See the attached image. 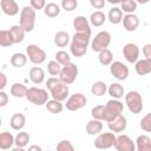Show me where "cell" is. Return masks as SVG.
Instances as JSON below:
<instances>
[{
  "label": "cell",
  "instance_id": "41",
  "mask_svg": "<svg viewBox=\"0 0 151 151\" xmlns=\"http://www.w3.org/2000/svg\"><path fill=\"white\" fill-rule=\"evenodd\" d=\"M140 129L145 132H151V112L145 114L140 120Z\"/></svg>",
  "mask_w": 151,
  "mask_h": 151
},
{
  "label": "cell",
  "instance_id": "31",
  "mask_svg": "<svg viewBox=\"0 0 151 151\" xmlns=\"http://www.w3.org/2000/svg\"><path fill=\"white\" fill-rule=\"evenodd\" d=\"M27 59H28V57H27V54H25V53H21V52L14 53V54H12V57H11V65L14 66V67L20 68V67H22V66L26 65Z\"/></svg>",
  "mask_w": 151,
  "mask_h": 151
},
{
  "label": "cell",
  "instance_id": "46",
  "mask_svg": "<svg viewBox=\"0 0 151 151\" xmlns=\"http://www.w3.org/2000/svg\"><path fill=\"white\" fill-rule=\"evenodd\" d=\"M90 4L94 9H103L106 5V0H90Z\"/></svg>",
  "mask_w": 151,
  "mask_h": 151
},
{
  "label": "cell",
  "instance_id": "2",
  "mask_svg": "<svg viewBox=\"0 0 151 151\" xmlns=\"http://www.w3.org/2000/svg\"><path fill=\"white\" fill-rule=\"evenodd\" d=\"M46 86H47V90L50 91V94L53 99L63 101L68 97V92H70L68 85L63 83L60 80V78H57V77L48 78L46 81Z\"/></svg>",
  "mask_w": 151,
  "mask_h": 151
},
{
  "label": "cell",
  "instance_id": "10",
  "mask_svg": "<svg viewBox=\"0 0 151 151\" xmlns=\"http://www.w3.org/2000/svg\"><path fill=\"white\" fill-rule=\"evenodd\" d=\"M116 137L117 136L112 131L111 132H100L99 134H97V138L94 140V146L100 150L110 149L114 145Z\"/></svg>",
  "mask_w": 151,
  "mask_h": 151
},
{
  "label": "cell",
  "instance_id": "17",
  "mask_svg": "<svg viewBox=\"0 0 151 151\" xmlns=\"http://www.w3.org/2000/svg\"><path fill=\"white\" fill-rule=\"evenodd\" d=\"M73 27L76 28L77 32H81V33H86V34L91 35L90 20H87L83 15H78V17L74 18V20H73Z\"/></svg>",
  "mask_w": 151,
  "mask_h": 151
},
{
  "label": "cell",
  "instance_id": "45",
  "mask_svg": "<svg viewBox=\"0 0 151 151\" xmlns=\"http://www.w3.org/2000/svg\"><path fill=\"white\" fill-rule=\"evenodd\" d=\"M46 5H47L46 0H29V6H32L35 11L44 9Z\"/></svg>",
  "mask_w": 151,
  "mask_h": 151
},
{
  "label": "cell",
  "instance_id": "38",
  "mask_svg": "<svg viewBox=\"0 0 151 151\" xmlns=\"http://www.w3.org/2000/svg\"><path fill=\"white\" fill-rule=\"evenodd\" d=\"M137 1L136 0H125L123 4H120V8L123 12H125L126 14L129 13H134L137 9Z\"/></svg>",
  "mask_w": 151,
  "mask_h": 151
},
{
  "label": "cell",
  "instance_id": "43",
  "mask_svg": "<svg viewBox=\"0 0 151 151\" xmlns=\"http://www.w3.org/2000/svg\"><path fill=\"white\" fill-rule=\"evenodd\" d=\"M91 116H92V118L104 120V105H97V106L92 107Z\"/></svg>",
  "mask_w": 151,
  "mask_h": 151
},
{
  "label": "cell",
  "instance_id": "35",
  "mask_svg": "<svg viewBox=\"0 0 151 151\" xmlns=\"http://www.w3.org/2000/svg\"><path fill=\"white\" fill-rule=\"evenodd\" d=\"M107 92V85L104 81H96L92 84L91 86V93L97 96V97H101Z\"/></svg>",
  "mask_w": 151,
  "mask_h": 151
},
{
  "label": "cell",
  "instance_id": "24",
  "mask_svg": "<svg viewBox=\"0 0 151 151\" xmlns=\"http://www.w3.org/2000/svg\"><path fill=\"white\" fill-rule=\"evenodd\" d=\"M137 151H151V138L146 134H140L136 139Z\"/></svg>",
  "mask_w": 151,
  "mask_h": 151
},
{
  "label": "cell",
  "instance_id": "15",
  "mask_svg": "<svg viewBox=\"0 0 151 151\" xmlns=\"http://www.w3.org/2000/svg\"><path fill=\"white\" fill-rule=\"evenodd\" d=\"M107 126L109 129L114 132V133H122L125 131L126 126H127V122H126V117L122 113L119 116H117L116 118H113L112 120L107 122Z\"/></svg>",
  "mask_w": 151,
  "mask_h": 151
},
{
  "label": "cell",
  "instance_id": "7",
  "mask_svg": "<svg viewBox=\"0 0 151 151\" xmlns=\"http://www.w3.org/2000/svg\"><path fill=\"white\" fill-rule=\"evenodd\" d=\"M111 40H112V37H111V34L107 31H100L92 39V41H91V48H92L93 52L99 53L101 50L109 47V45L111 44Z\"/></svg>",
  "mask_w": 151,
  "mask_h": 151
},
{
  "label": "cell",
  "instance_id": "34",
  "mask_svg": "<svg viewBox=\"0 0 151 151\" xmlns=\"http://www.w3.org/2000/svg\"><path fill=\"white\" fill-rule=\"evenodd\" d=\"M60 11H61L60 6L55 2H48L44 8V13L48 18H57L60 14Z\"/></svg>",
  "mask_w": 151,
  "mask_h": 151
},
{
  "label": "cell",
  "instance_id": "8",
  "mask_svg": "<svg viewBox=\"0 0 151 151\" xmlns=\"http://www.w3.org/2000/svg\"><path fill=\"white\" fill-rule=\"evenodd\" d=\"M78 73H79V70H78V66L73 63H68L66 65H63L61 67V71L59 73V78L63 83L70 85V84H73L78 77Z\"/></svg>",
  "mask_w": 151,
  "mask_h": 151
},
{
  "label": "cell",
  "instance_id": "23",
  "mask_svg": "<svg viewBox=\"0 0 151 151\" xmlns=\"http://www.w3.org/2000/svg\"><path fill=\"white\" fill-rule=\"evenodd\" d=\"M15 145V137L7 131H4L0 133V149L1 150H8L12 149V146Z\"/></svg>",
  "mask_w": 151,
  "mask_h": 151
},
{
  "label": "cell",
  "instance_id": "27",
  "mask_svg": "<svg viewBox=\"0 0 151 151\" xmlns=\"http://www.w3.org/2000/svg\"><path fill=\"white\" fill-rule=\"evenodd\" d=\"M27 91H28V87L25 86L22 83H14L9 88L11 94L15 98H24V97L26 98Z\"/></svg>",
  "mask_w": 151,
  "mask_h": 151
},
{
  "label": "cell",
  "instance_id": "4",
  "mask_svg": "<svg viewBox=\"0 0 151 151\" xmlns=\"http://www.w3.org/2000/svg\"><path fill=\"white\" fill-rule=\"evenodd\" d=\"M50 96L51 94H48L47 90L41 88V87H37V86H32V87H28L26 99L34 105L41 106V105H45L47 103Z\"/></svg>",
  "mask_w": 151,
  "mask_h": 151
},
{
  "label": "cell",
  "instance_id": "39",
  "mask_svg": "<svg viewBox=\"0 0 151 151\" xmlns=\"http://www.w3.org/2000/svg\"><path fill=\"white\" fill-rule=\"evenodd\" d=\"M61 67H63V65L59 64L57 60H51L47 63V72L51 76H59Z\"/></svg>",
  "mask_w": 151,
  "mask_h": 151
},
{
  "label": "cell",
  "instance_id": "40",
  "mask_svg": "<svg viewBox=\"0 0 151 151\" xmlns=\"http://www.w3.org/2000/svg\"><path fill=\"white\" fill-rule=\"evenodd\" d=\"M54 57H55V60H57L59 64H61V65H66V64L71 63V57H70V54H68L66 51L60 50V51H58V52L55 53Z\"/></svg>",
  "mask_w": 151,
  "mask_h": 151
},
{
  "label": "cell",
  "instance_id": "22",
  "mask_svg": "<svg viewBox=\"0 0 151 151\" xmlns=\"http://www.w3.org/2000/svg\"><path fill=\"white\" fill-rule=\"evenodd\" d=\"M9 125L15 131H21L26 125V117L24 113H14L9 119Z\"/></svg>",
  "mask_w": 151,
  "mask_h": 151
},
{
  "label": "cell",
  "instance_id": "26",
  "mask_svg": "<svg viewBox=\"0 0 151 151\" xmlns=\"http://www.w3.org/2000/svg\"><path fill=\"white\" fill-rule=\"evenodd\" d=\"M54 44L58 46V47H66L70 42H71V38H70V34L65 31H58L55 34H54Z\"/></svg>",
  "mask_w": 151,
  "mask_h": 151
},
{
  "label": "cell",
  "instance_id": "20",
  "mask_svg": "<svg viewBox=\"0 0 151 151\" xmlns=\"http://www.w3.org/2000/svg\"><path fill=\"white\" fill-rule=\"evenodd\" d=\"M85 130H86V133L90 134V136H97V134H99L103 131V120L92 118L90 122H87Z\"/></svg>",
  "mask_w": 151,
  "mask_h": 151
},
{
  "label": "cell",
  "instance_id": "51",
  "mask_svg": "<svg viewBox=\"0 0 151 151\" xmlns=\"http://www.w3.org/2000/svg\"><path fill=\"white\" fill-rule=\"evenodd\" d=\"M28 150H29V151H33V150H37V151H41L42 149H41L40 146H38V145H31V146H28Z\"/></svg>",
  "mask_w": 151,
  "mask_h": 151
},
{
  "label": "cell",
  "instance_id": "28",
  "mask_svg": "<svg viewBox=\"0 0 151 151\" xmlns=\"http://www.w3.org/2000/svg\"><path fill=\"white\" fill-rule=\"evenodd\" d=\"M107 19L112 25H118L123 21V11L119 7H112L107 13Z\"/></svg>",
  "mask_w": 151,
  "mask_h": 151
},
{
  "label": "cell",
  "instance_id": "18",
  "mask_svg": "<svg viewBox=\"0 0 151 151\" xmlns=\"http://www.w3.org/2000/svg\"><path fill=\"white\" fill-rule=\"evenodd\" d=\"M0 6L2 12L8 17H14L19 13V5L15 0H1Z\"/></svg>",
  "mask_w": 151,
  "mask_h": 151
},
{
  "label": "cell",
  "instance_id": "11",
  "mask_svg": "<svg viewBox=\"0 0 151 151\" xmlns=\"http://www.w3.org/2000/svg\"><path fill=\"white\" fill-rule=\"evenodd\" d=\"M86 103H87L86 97H85L83 93L77 92V93L71 94V96L66 99L65 106H66V109H67L68 111H78V110L83 109V107L86 105Z\"/></svg>",
  "mask_w": 151,
  "mask_h": 151
},
{
  "label": "cell",
  "instance_id": "30",
  "mask_svg": "<svg viewBox=\"0 0 151 151\" xmlns=\"http://www.w3.org/2000/svg\"><path fill=\"white\" fill-rule=\"evenodd\" d=\"M9 32L13 37V40H14V44H19L24 40L25 38V33L26 31L22 28V26L19 24V25H13L11 28H9Z\"/></svg>",
  "mask_w": 151,
  "mask_h": 151
},
{
  "label": "cell",
  "instance_id": "6",
  "mask_svg": "<svg viewBox=\"0 0 151 151\" xmlns=\"http://www.w3.org/2000/svg\"><path fill=\"white\" fill-rule=\"evenodd\" d=\"M124 110V104L119 99H110L105 105H104V120L110 122L117 116L122 114Z\"/></svg>",
  "mask_w": 151,
  "mask_h": 151
},
{
  "label": "cell",
  "instance_id": "49",
  "mask_svg": "<svg viewBox=\"0 0 151 151\" xmlns=\"http://www.w3.org/2000/svg\"><path fill=\"white\" fill-rule=\"evenodd\" d=\"M7 85V77L4 72L0 73V90H4Z\"/></svg>",
  "mask_w": 151,
  "mask_h": 151
},
{
  "label": "cell",
  "instance_id": "44",
  "mask_svg": "<svg viewBox=\"0 0 151 151\" xmlns=\"http://www.w3.org/2000/svg\"><path fill=\"white\" fill-rule=\"evenodd\" d=\"M57 150L58 151H73L74 146L72 145L70 140H60L57 145Z\"/></svg>",
  "mask_w": 151,
  "mask_h": 151
},
{
  "label": "cell",
  "instance_id": "19",
  "mask_svg": "<svg viewBox=\"0 0 151 151\" xmlns=\"http://www.w3.org/2000/svg\"><path fill=\"white\" fill-rule=\"evenodd\" d=\"M134 71L138 76H145L151 73V59H138L134 63Z\"/></svg>",
  "mask_w": 151,
  "mask_h": 151
},
{
  "label": "cell",
  "instance_id": "13",
  "mask_svg": "<svg viewBox=\"0 0 151 151\" xmlns=\"http://www.w3.org/2000/svg\"><path fill=\"white\" fill-rule=\"evenodd\" d=\"M110 72L117 80H126L129 77V67L122 61H112L110 65Z\"/></svg>",
  "mask_w": 151,
  "mask_h": 151
},
{
  "label": "cell",
  "instance_id": "9",
  "mask_svg": "<svg viewBox=\"0 0 151 151\" xmlns=\"http://www.w3.org/2000/svg\"><path fill=\"white\" fill-rule=\"evenodd\" d=\"M26 54L28 60L34 65H40L46 60V52L35 44H29L26 46Z\"/></svg>",
  "mask_w": 151,
  "mask_h": 151
},
{
  "label": "cell",
  "instance_id": "52",
  "mask_svg": "<svg viewBox=\"0 0 151 151\" xmlns=\"http://www.w3.org/2000/svg\"><path fill=\"white\" fill-rule=\"evenodd\" d=\"M137 1V4H140V5H146L150 0H136Z\"/></svg>",
  "mask_w": 151,
  "mask_h": 151
},
{
  "label": "cell",
  "instance_id": "37",
  "mask_svg": "<svg viewBox=\"0 0 151 151\" xmlns=\"http://www.w3.org/2000/svg\"><path fill=\"white\" fill-rule=\"evenodd\" d=\"M14 44V40H13V37L9 32V29H2L0 32V45L2 47H9Z\"/></svg>",
  "mask_w": 151,
  "mask_h": 151
},
{
  "label": "cell",
  "instance_id": "47",
  "mask_svg": "<svg viewBox=\"0 0 151 151\" xmlns=\"http://www.w3.org/2000/svg\"><path fill=\"white\" fill-rule=\"evenodd\" d=\"M7 104H8V94L4 90H1L0 91V107L6 106Z\"/></svg>",
  "mask_w": 151,
  "mask_h": 151
},
{
  "label": "cell",
  "instance_id": "48",
  "mask_svg": "<svg viewBox=\"0 0 151 151\" xmlns=\"http://www.w3.org/2000/svg\"><path fill=\"white\" fill-rule=\"evenodd\" d=\"M142 51H143V54H144L145 58L151 59V44H145L143 46V50Z\"/></svg>",
  "mask_w": 151,
  "mask_h": 151
},
{
  "label": "cell",
  "instance_id": "32",
  "mask_svg": "<svg viewBox=\"0 0 151 151\" xmlns=\"http://www.w3.org/2000/svg\"><path fill=\"white\" fill-rule=\"evenodd\" d=\"M45 105H46L47 111L51 112V113H53V114H58V113L63 112V110H64V105L61 104V101L60 100H57V99H53V98L52 99H48Z\"/></svg>",
  "mask_w": 151,
  "mask_h": 151
},
{
  "label": "cell",
  "instance_id": "33",
  "mask_svg": "<svg viewBox=\"0 0 151 151\" xmlns=\"http://www.w3.org/2000/svg\"><path fill=\"white\" fill-rule=\"evenodd\" d=\"M98 60L101 65L104 66H107V65H111L112 61H113V53L109 50V48H104L101 50L99 53H98Z\"/></svg>",
  "mask_w": 151,
  "mask_h": 151
},
{
  "label": "cell",
  "instance_id": "1",
  "mask_svg": "<svg viewBox=\"0 0 151 151\" xmlns=\"http://www.w3.org/2000/svg\"><path fill=\"white\" fill-rule=\"evenodd\" d=\"M90 38L91 35L81 32H76L74 35L71 38L70 42V52L73 57L80 58L84 57L87 52V47L90 44Z\"/></svg>",
  "mask_w": 151,
  "mask_h": 151
},
{
  "label": "cell",
  "instance_id": "14",
  "mask_svg": "<svg viewBox=\"0 0 151 151\" xmlns=\"http://www.w3.org/2000/svg\"><path fill=\"white\" fill-rule=\"evenodd\" d=\"M123 55L130 64H134L139 59V47L133 42H127L123 47Z\"/></svg>",
  "mask_w": 151,
  "mask_h": 151
},
{
  "label": "cell",
  "instance_id": "29",
  "mask_svg": "<svg viewBox=\"0 0 151 151\" xmlns=\"http://www.w3.org/2000/svg\"><path fill=\"white\" fill-rule=\"evenodd\" d=\"M107 93L114 99H120L123 98V96H125V90L119 83H112L107 87Z\"/></svg>",
  "mask_w": 151,
  "mask_h": 151
},
{
  "label": "cell",
  "instance_id": "12",
  "mask_svg": "<svg viewBox=\"0 0 151 151\" xmlns=\"http://www.w3.org/2000/svg\"><path fill=\"white\" fill-rule=\"evenodd\" d=\"M113 147L117 151H134L136 143L127 136V134H119L116 137V142Z\"/></svg>",
  "mask_w": 151,
  "mask_h": 151
},
{
  "label": "cell",
  "instance_id": "25",
  "mask_svg": "<svg viewBox=\"0 0 151 151\" xmlns=\"http://www.w3.org/2000/svg\"><path fill=\"white\" fill-rule=\"evenodd\" d=\"M107 20V17L105 15L104 12L101 11H94L93 13H91L90 15V24L94 27H100L105 24V21Z\"/></svg>",
  "mask_w": 151,
  "mask_h": 151
},
{
  "label": "cell",
  "instance_id": "3",
  "mask_svg": "<svg viewBox=\"0 0 151 151\" xmlns=\"http://www.w3.org/2000/svg\"><path fill=\"white\" fill-rule=\"evenodd\" d=\"M35 18H37V13L32 6H25L21 9L19 24L22 26V28L26 31V33L33 31V28L35 26Z\"/></svg>",
  "mask_w": 151,
  "mask_h": 151
},
{
  "label": "cell",
  "instance_id": "50",
  "mask_svg": "<svg viewBox=\"0 0 151 151\" xmlns=\"http://www.w3.org/2000/svg\"><path fill=\"white\" fill-rule=\"evenodd\" d=\"M106 1L111 5H118V4H123L125 0H106Z\"/></svg>",
  "mask_w": 151,
  "mask_h": 151
},
{
  "label": "cell",
  "instance_id": "5",
  "mask_svg": "<svg viewBox=\"0 0 151 151\" xmlns=\"http://www.w3.org/2000/svg\"><path fill=\"white\" fill-rule=\"evenodd\" d=\"M125 104H126L129 111L132 112L133 114L140 113L144 109L143 98L138 91H129L125 94Z\"/></svg>",
  "mask_w": 151,
  "mask_h": 151
},
{
  "label": "cell",
  "instance_id": "21",
  "mask_svg": "<svg viewBox=\"0 0 151 151\" xmlns=\"http://www.w3.org/2000/svg\"><path fill=\"white\" fill-rule=\"evenodd\" d=\"M28 77H29V80H31L33 84L40 85V84L45 80V72H44V70H42L40 66H33V67L29 70Z\"/></svg>",
  "mask_w": 151,
  "mask_h": 151
},
{
  "label": "cell",
  "instance_id": "42",
  "mask_svg": "<svg viewBox=\"0 0 151 151\" xmlns=\"http://www.w3.org/2000/svg\"><path fill=\"white\" fill-rule=\"evenodd\" d=\"M78 7V0H61V8L66 12H72Z\"/></svg>",
  "mask_w": 151,
  "mask_h": 151
},
{
  "label": "cell",
  "instance_id": "16",
  "mask_svg": "<svg viewBox=\"0 0 151 151\" xmlns=\"http://www.w3.org/2000/svg\"><path fill=\"white\" fill-rule=\"evenodd\" d=\"M123 26L127 32H133L139 26V17L134 13H129L123 17Z\"/></svg>",
  "mask_w": 151,
  "mask_h": 151
},
{
  "label": "cell",
  "instance_id": "36",
  "mask_svg": "<svg viewBox=\"0 0 151 151\" xmlns=\"http://www.w3.org/2000/svg\"><path fill=\"white\" fill-rule=\"evenodd\" d=\"M29 139H31V137H29L28 132H26V131H19L17 133V136H15V146L17 147H20V149H24L28 144Z\"/></svg>",
  "mask_w": 151,
  "mask_h": 151
}]
</instances>
